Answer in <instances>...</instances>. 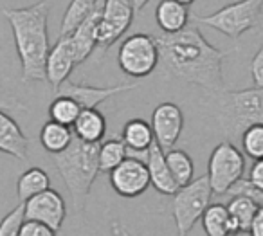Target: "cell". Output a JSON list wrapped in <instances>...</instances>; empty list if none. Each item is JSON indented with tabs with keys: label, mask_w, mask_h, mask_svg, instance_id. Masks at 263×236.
I'll return each mask as SVG.
<instances>
[{
	"label": "cell",
	"mask_w": 263,
	"mask_h": 236,
	"mask_svg": "<svg viewBox=\"0 0 263 236\" xmlns=\"http://www.w3.org/2000/svg\"><path fill=\"white\" fill-rule=\"evenodd\" d=\"M159 47V67L164 78L197 85L211 94L223 88V60L229 55L211 45L200 33L197 24L173 34L155 37Z\"/></svg>",
	"instance_id": "1"
},
{
	"label": "cell",
	"mask_w": 263,
	"mask_h": 236,
	"mask_svg": "<svg viewBox=\"0 0 263 236\" xmlns=\"http://www.w3.org/2000/svg\"><path fill=\"white\" fill-rule=\"evenodd\" d=\"M49 0H38L27 8L4 9L13 31L16 55L22 67V81H45L49 47Z\"/></svg>",
	"instance_id": "2"
},
{
	"label": "cell",
	"mask_w": 263,
	"mask_h": 236,
	"mask_svg": "<svg viewBox=\"0 0 263 236\" xmlns=\"http://www.w3.org/2000/svg\"><path fill=\"white\" fill-rule=\"evenodd\" d=\"M99 142H83L74 137L65 152L52 155L60 177L63 178L78 213L85 209L90 188L99 171Z\"/></svg>",
	"instance_id": "3"
},
{
	"label": "cell",
	"mask_w": 263,
	"mask_h": 236,
	"mask_svg": "<svg viewBox=\"0 0 263 236\" xmlns=\"http://www.w3.org/2000/svg\"><path fill=\"white\" fill-rule=\"evenodd\" d=\"M215 96L216 117L227 141L241 137L254 124H263V88L222 90Z\"/></svg>",
	"instance_id": "4"
},
{
	"label": "cell",
	"mask_w": 263,
	"mask_h": 236,
	"mask_svg": "<svg viewBox=\"0 0 263 236\" xmlns=\"http://www.w3.org/2000/svg\"><path fill=\"white\" fill-rule=\"evenodd\" d=\"M191 20L226 34L231 40H238L243 33L261 24L263 0H238L211 15H191Z\"/></svg>",
	"instance_id": "5"
},
{
	"label": "cell",
	"mask_w": 263,
	"mask_h": 236,
	"mask_svg": "<svg viewBox=\"0 0 263 236\" xmlns=\"http://www.w3.org/2000/svg\"><path fill=\"white\" fill-rule=\"evenodd\" d=\"M213 189L208 175L193 178L190 184L177 189L172 200V214L179 234L187 236L211 204Z\"/></svg>",
	"instance_id": "6"
},
{
	"label": "cell",
	"mask_w": 263,
	"mask_h": 236,
	"mask_svg": "<svg viewBox=\"0 0 263 236\" xmlns=\"http://www.w3.org/2000/svg\"><path fill=\"white\" fill-rule=\"evenodd\" d=\"M119 69L126 76L146 78L159 67V47L155 37L146 33H136L124 38L117 52Z\"/></svg>",
	"instance_id": "7"
},
{
	"label": "cell",
	"mask_w": 263,
	"mask_h": 236,
	"mask_svg": "<svg viewBox=\"0 0 263 236\" xmlns=\"http://www.w3.org/2000/svg\"><path fill=\"white\" fill-rule=\"evenodd\" d=\"M245 173V157L231 141H222L215 146L209 155L208 178L213 193L227 195L231 188L236 184Z\"/></svg>",
	"instance_id": "8"
},
{
	"label": "cell",
	"mask_w": 263,
	"mask_h": 236,
	"mask_svg": "<svg viewBox=\"0 0 263 236\" xmlns=\"http://www.w3.org/2000/svg\"><path fill=\"white\" fill-rule=\"evenodd\" d=\"M134 6L132 0H105L101 22L98 29V51L106 52L121 37H124L134 22Z\"/></svg>",
	"instance_id": "9"
},
{
	"label": "cell",
	"mask_w": 263,
	"mask_h": 236,
	"mask_svg": "<svg viewBox=\"0 0 263 236\" xmlns=\"http://www.w3.org/2000/svg\"><path fill=\"white\" fill-rule=\"evenodd\" d=\"M110 184L123 198H136L150 186V175L144 160L126 157L116 170L110 171Z\"/></svg>",
	"instance_id": "10"
},
{
	"label": "cell",
	"mask_w": 263,
	"mask_h": 236,
	"mask_svg": "<svg viewBox=\"0 0 263 236\" xmlns=\"http://www.w3.org/2000/svg\"><path fill=\"white\" fill-rule=\"evenodd\" d=\"M24 213L26 220H33L58 231L67 218V206L63 196L56 189L49 188L47 191L33 196L24 202Z\"/></svg>",
	"instance_id": "11"
},
{
	"label": "cell",
	"mask_w": 263,
	"mask_h": 236,
	"mask_svg": "<svg viewBox=\"0 0 263 236\" xmlns=\"http://www.w3.org/2000/svg\"><path fill=\"white\" fill-rule=\"evenodd\" d=\"M150 126L154 132L155 142L161 146L162 152L173 150L184 128V116L180 106L170 101L157 105L152 114Z\"/></svg>",
	"instance_id": "12"
},
{
	"label": "cell",
	"mask_w": 263,
	"mask_h": 236,
	"mask_svg": "<svg viewBox=\"0 0 263 236\" xmlns=\"http://www.w3.org/2000/svg\"><path fill=\"white\" fill-rule=\"evenodd\" d=\"M137 87H139V83H123V85H114V87H94V85H87V83H72V81L67 80L56 90V96L72 98L81 106V110L98 108L106 99L114 98L117 94H123V92L134 90Z\"/></svg>",
	"instance_id": "13"
},
{
	"label": "cell",
	"mask_w": 263,
	"mask_h": 236,
	"mask_svg": "<svg viewBox=\"0 0 263 236\" xmlns=\"http://www.w3.org/2000/svg\"><path fill=\"white\" fill-rule=\"evenodd\" d=\"M76 56H74L72 45L69 37H58L56 44L51 47L45 62V81L52 87V90H58L67 80L70 72L76 67Z\"/></svg>",
	"instance_id": "14"
},
{
	"label": "cell",
	"mask_w": 263,
	"mask_h": 236,
	"mask_svg": "<svg viewBox=\"0 0 263 236\" xmlns=\"http://www.w3.org/2000/svg\"><path fill=\"white\" fill-rule=\"evenodd\" d=\"M121 139H123L124 146H126V155L134 157V159L146 160L148 150L155 142L154 132H152L150 123L144 119H130L123 126L121 132Z\"/></svg>",
	"instance_id": "15"
},
{
	"label": "cell",
	"mask_w": 263,
	"mask_h": 236,
	"mask_svg": "<svg viewBox=\"0 0 263 236\" xmlns=\"http://www.w3.org/2000/svg\"><path fill=\"white\" fill-rule=\"evenodd\" d=\"M144 162H146L148 175H150V184L154 186L161 195H166V196L175 195L179 186L173 180L172 171H170L168 164H166V155L157 142H154L152 148L148 150V157Z\"/></svg>",
	"instance_id": "16"
},
{
	"label": "cell",
	"mask_w": 263,
	"mask_h": 236,
	"mask_svg": "<svg viewBox=\"0 0 263 236\" xmlns=\"http://www.w3.org/2000/svg\"><path fill=\"white\" fill-rule=\"evenodd\" d=\"M29 139L15 119L4 110H0V152L13 155L18 160H27Z\"/></svg>",
	"instance_id": "17"
},
{
	"label": "cell",
	"mask_w": 263,
	"mask_h": 236,
	"mask_svg": "<svg viewBox=\"0 0 263 236\" xmlns=\"http://www.w3.org/2000/svg\"><path fill=\"white\" fill-rule=\"evenodd\" d=\"M191 13L175 0H161L155 8V22L164 34H173L190 26Z\"/></svg>",
	"instance_id": "18"
},
{
	"label": "cell",
	"mask_w": 263,
	"mask_h": 236,
	"mask_svg": "<svg viewBox=\"0 0 263 236\" xmlns=\"http://www.w3.org/2000/svg\"><path fill=\"white\" fill-rule=\"evenodd\" d=\"M72 134L83 142H101L106 135V119L98 108H83L72 124Z\"/></svg>",
	"instance_id": "19"
},
{
	"label": "cell",
	"mask_w": 263,
	"mask_h": 236,
	"mask_svg": "<svg viewBox=\"0 0 263 236\" xmlns=\"http://www.w3.org/2000/svg\"><path fill=\"white\" fill-rule=\"evenodd\" d=\"M226 207L231 218V225H233V236H240L249 232L252 222H254L256 213L259 209L258 204L254 200L247 198V196L234 195Z\"/></svg>",
	"instance_id": "20"
},
{
	"label": "cell",
	"mask_w": 263,
	"mask_h": 236,
	"mask_svg": "<svg viewBox=\"0 0 263 236\" xmlns=\"http://www.w3.org/2000/svg\"><path fill=\"white\" fill-rule=\"evenodd\" d=\"M49 188H51V177H49L47 171L38 166L26 170L16 182V193H18V200L22 204L33 198V196L40 195V193L47 191Z\"/></svg>",
	"instance_id": "21"
},
{
	"label": "cell",
	"mask_w": 263,
	"mask_h": 236,
	"mask_svg": "<svg viewBox=\"0 0 263 236\" xmlns=\"http://www.w3.org/2000/svg\"><path fill=\"white\" fill-rule=\"evenodd\" d=\"M72 139L74 134L69 126H63V124L54 123L51 119L40 130V142L45 152L51 155H58V153L65 152L72 142Z\"/></svg>",
	"instance_id": "22"
},
{
	"label": "cell",
	"mask_w": 263,
	"mask_h": 236,
	"mask_svg": "<svg viewBox=\"0 0 263 236\" xmlns=\"http://www.w3.org/2000/svg\"><path fill=\"white\" fill-rule=\"evenodd\" d=\"M200 220L205 236H233V225L223 204H209Z\"/></svg>",
	"instance_id": "23"
},
{
	"label": "cell",
	"mask_w": 263,
	"mask_h": 236,
	"mask_svg": "<svg viewBox=\"0 0 263 236\" xmlns=\"http://www.w3.org/2000/svg\"><path fill=\"white\" fill-rule=\"evenodd\" d=\"M166 155V164H168L170 171H172V177L175 180V184L179 188L190 184L193 180L195 175V162L190 157V153L184 152V150H170L164 153Z\"/></svg>",
	"instance_id": "24"
},
{
	"label": "cell",
	"mask_w": 263,
	"mask_h": 236,
	"mask_svg": "<svg viewBox=\"0 0 263 236\" xmlns=\"http://www.w3.org/2000/svg\"><path fill=\"white\" fill-rule=\"evenodd\" d=\"M96 4H98V0H70V4L63 13L62 24H60V37L74 33L76 27L81 26V22L90 15Z\"/></svg>",
	"instance_id": "25"
},
{
	"label": "cell",
	"mask_w": 263,
	"mask_h": 236,
	"mask_svg": "<svg viewBox=\"0 0 263 236\" xmlns=\"http://www.w3.org/2000/svg\"><path fill=\"white\" fill-rule=\"evenodd\" d=\"M126 146L121 137L106 139L105 142H99V171H112L126 159Z\"/></svg>",
	"instance_id": "26"
},
{
	"label": "cell",
	"mask_w": 263,
	"mask_h": 236,
	"mask_svg": "<svg viewBox=\"0 0 263 236\" xmlns=\"http://www.w3.org/2000/svg\"><path fill=\"white\" fill-rule=\"evenodd\" d=\"M80 112L81 106L72 98H67V96H56L51 105H49V117H51V121L69 128L76 123Z\"/></svg>",
	"instance_id": "27"
},
{
	"label": "cell",
	"mask_w": 263,
	"mask_h": 236,
	"mask_svg": "<svg viewBox=\"0 0 263 236\" xmlns=\"http://www.w3.org/2000/svg\"><path fill=\"white\" fill-rule=\"evenodd\" d=\"M240 139L245 155L254 160L263 159V124H254L247 128Z\"/></svg>",
	"instance_id": "28"
},
{
	"label": "cell",
	"mask_w": 263,
	"mask_h": 236,
	"mask_svg": "<svg viewBox=\"0 0 263 236\" xmlns=\"http://www.w3.org/2000/svg\"><path fill=\"white\" fill-rule=\"evenodd\" d=\"M26 222L24 204L20 202L15 209H11L0 222V236H20V229Z\"/></svg>",
	"instance_id": "29"
},
{
	"label": "cell",
	"mask_w": 263,
	"mask_h": 236,
	"mask_svg": "<svg viewBox=\"0 0 263 236\" xmlns=\"http://www.w3.org/2000/svg\"><path fill=\"white\" fill-rule=\"evenodd\" d=\"M227 195H231V196H234V195L247 196V198L254 200L259 207L263 206V191H261V189H258V188H254V186H252L247 178H240V180H238L236 184H234L233 188L227 191Z\"/></svg>",
	"instance_id": "30"
},
{
	"label": "cell",
	"mask_w": 263,
	"mask_h": 236,
	"mask_svg": "<svg viewBox=\"0 0 263 236\" xmlns=\"http://www.w3.org/2000/svg\"><path fill=\"white\" fill-rule=\"evenodd\" d=\"M251 78H252V83L254 87L263 88V44L259 45V49L256 51L254 58L251 60Z\"/></svg>",
	"instance_id": "31"
},
{
	"label": "cell",
	"mask_w": 263,
	"mask_h": 236,
	"mask_svg": "<svg viewBox=\"0 0 263 236\" xmlns=\"http://www.w3.org/2000/svg\"><path fill=\"white\" fill-rule=\"evenodd\" d=\"M20 236H56V231L44 224H38L33 220H26L20 229Z\"/></svg>",
	"instance_id": "32"
},
{
	"label": "cell",
	"mask_w": 263,
	"mask_h": 236,
	"mask_svg": "<svg viewBox=\"0 0 263 236\" xmlns=\"http://www.w3.org/2000/svg\"><path fill=\"white\" fill-rule=\"evenodd\" d=\"M247 180L251 182L254 188H258L263 191V159L254 160V164H252L251 170H249Z\"/></svg>",
	"instance_id": "33"
},
{
	"label": "cell",
	"mask_w": 263,
	"mask_h": 236,
	"mask_svg": "<svg viewBox=\"0 0 263 236\" xmlns=\"http://www.w3.org/2000/svg\"><path fill=\"white\" fill-rule=\"evenodd\" d=\"M249 234L251 236H263V206L258 209L254 216V222H252L251 229H249Z\"/></svg>",
	"instance_id": "34"
},
{
	"label": "cell",
	"mask_w": 263,
	"mask_h": 236,
	"mask_svg": "<svg viewBox=\"0 0 263 236\" xmlns=\"http://www.w3.org/2000/svg\"><path fill=\"white\" fill-rule=\"evenodd\" d=\"M4 108H18V110H24V105L22 103H18L15 98H9V96L2 94L0 92V110Z\"/></svg>",
	"instance_id": "35"
},
{
	"label": "cell",
	"mask_w": 263,
	"mask_h": 236,
	"mask_svg": "<svg viewBox=\"0 0 263 236\" xmlns=\"http://www.w3.org/2000/svg\"><path fill=\"white\" fill-rule=\"evenodd\" d=\"M148 2H150V0H132V6H134V11H136V13H141L144 8H146Z\"/></svg>",
	"instance_id": "36"
},
{
	"label": "cell",
	"mask_w": 263,
	"mask_h": 236,
	"mask_svg": "<svg viewBox=\"0 0 263 236\" xmlns=\"http://www.w3.org/2000/svg\"><path fill=\"white\" fill-rule=\"evenodd\" d=\"M117 232H119V234H121V236H132V234H130V232H128V231H126V229H124V227H123V225H121V227H117Z\"/></svg>",
	"instance_id": "37"
},
{
	"label": "cell",
	"mask_w": 263,
	"mask_h": 236,
	"mask_svg": "<svg viewBox=\"0 0 263 236\" xmlns=\"http://www.w3.org/2000/svg\"><path fill=\"white\" fill-rule=\"evenodd\" d=\"M175 2H179V4H182V6H186V8H187V6L193 4L195 0H175Z\"/></svg>",
	"instance_id": "38"
},
{
	"label": "cell",
	"mask_w": 263,
	"mask_h": 236,
	"mask_svg": "<svg viewBox=\"0 0 263 236\" xmlns=\"http://www.w3.org/2000/svg\"><path fill=\"white\" fill-rule=\"evenodd\" d=\"M179 236H184V234H179Z\"/></svg>",
	"instance_id": "39"
}]
</instances>
